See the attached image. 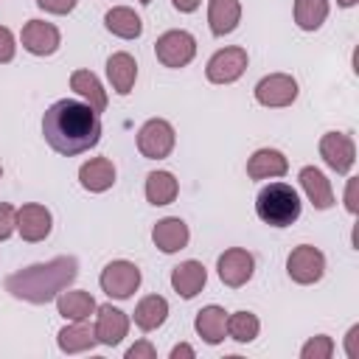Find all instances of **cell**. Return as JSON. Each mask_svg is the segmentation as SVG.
Returning a JSON list of instances; mask_svg holds the SVG:
<instances>
[{
  "mask_svg": "<svg viewBox=\"0 0 359 359\" xmlns=\"http://www.w3.org/2000/svg\"><path fill=\"white\" fill-rule=\"evenodd\" d=\"M42 135L53 151L73 157L93 149L101 140V121L90 104L62 98L45 109Z\"/></svg>",
  "mask_w": 359,
  "mask_h": 359,
  "instance_id": "cell-1",
  "label": "cell"
},
{
  "mask_svg": "<svg viewBox=\"0 0 359 359\" xmlns=\"http://www.w3.org/2000/svg\"><path fill=\"white\" fill-rule=\"evenodd\" d=\"M79 275V261L73 255H59L53 261L45 264H34L25 266L14 275L6 278V289L28 303H48L53 297H59V292H65Z\"/></svg>",
  "mask_w": 359,
  "mask_h": 359,
  "instance_id": "cell-2",
  "label": "cell"
},
{
  "mask_svg": "<svg viewBox=\"0 0 359 359\" xmlns=\"http://www.w3.org/2000/svg\"><path fill=\"white\" fill-rule=\"evenodd\" d=\"M255 213L269 227H289L300 216V196L286 182H269L255 196Z\"/></svg>",
  "mask_w": 359,
  "mask_h": 359,
  "instance_id": "cell-3",
  "label": "cell"
},
{
  "mask_svg": "<svg viewBox=\"0 0 359 359\" xmlns=\"http://www.w3.org/2000/svg\"><path fill=\"white\" fill-rule=\"evenodd\" d=\"M174 126L168 123V121H163V118H151V121H146L143 126H140V132H137V149H140V154L143 157H149V160H163V157H168L171 154V149H174Z\"/></svg>",
  "mask_w": 359,
  "mask_h": 359,
  "instance_id": "cell-4",
  "label": "cell"
},
{
  "mask_svg": "<svg viewBox=\"0 0 359 359\" xmlns=\"http://www.w3.org/2000/svg\"><path fill=\"white\" fill-rule=\"evenodd\" d=\"M101 289L115 297V300H126L132 297V292L140 286V269L132 264V261H112L101 269V278H98Z\"/></svg>",
  "mask_w": 359,
  "mask_h": 359,
  "instance_id": "cell-5",
  "label": "cell"
},
{
  "mask_svg": "<svg viewBox=\"0 0 359 359\" xmlns=\"http://www.w3.org/2000/svg\"><path fill=\"white\" fill-rule=\"evenodd\" d=\"M286 272L294 283H317L325 275V255L311 247V244H300L292 250L289 261H286Z\"/></svg>",
  "mask_w": 359,
  "mask_h": 359,
  "instance_id": "cell-6",
  "label": "cell"
},
{
  "mask_svg": "<svg viewBox=\"0 0 359 359\" xmlns=\"http://www.w3.org/2000/svg\"><path fill=\"white\" fill-rule=\"evenodd\" d=\"M154 53L165 67H185L196 53V39L188 31H165L154 42Z\"/></svg>",
  "mask_w": 359,
  "mask_h": 359,
  "instance_id": "cell-7",
  "label": "cell"
},
{
  "mask_svg": "<svg viewBox=\"0 0 359 359\" xmlns=\"http://www.w3.org/2000/svg\"><path fill=\"white\" fill-rule=\"evenodd\" d=\"M244 70H247V50L238 45L216 50L205 67L208 81H213V84H233L236 79H241Z\"/></svg>",
  "mask_w": 359,
  "mask_h": 359,
  "instance_id": "cell-8",
  "label": "cell"
},
{
  "mask_svg": "<svg viewBox=\"0 0 359 359\" xmlns=\"http://www.w3.org/2000/svg\"><path fill=\"white\" fill-rule=\"evenodd\" d=\"M320 157L337 174H348L356 160V146L345 132H325L320 137Z\"/></svg>",
  "mask_w": 359,
  "mask_h": 359,
  "instance_id": "cell-9",
  "label": "cell"
},
{
  "mask_svg": "<svg viewBox=\"0 0 359 359\" xmlns=\"http://www.w3.org/2000/svg\"><path fill=\"white\" fill-rule=\"evenodd\" d=\"M216 269H219V278H222L224 286L238 289V286H244V283L252 278L255 258H252L247 250H241V247H230V250H224V252L219 255Z\"/></svg>",
  "mask_w": 359,
  "mask_h": 359,
  "instance_id": "cell-10",
  "label": "cell"
},
{
  "mask_svg": "<svg viewBox=\"0 0 359 359\" xmlns=\"http://www.w3.org/2000/svg\"><path fill=\"white\" fill-rule=\"evenodd\" d=\"M297 98V81L286 73L264 76L255 84V101L264 107H289Z\"/></svg>",
  "mask_w": 359,
  "mask_h": 359,
  "instance_id": "cell-11",
  "label": "cell"
},
{
  "mask_svg": "<svg viewBox=\"0 0 359 359\" xmlns=\"http://www.w3.org/2000/svg\"><path fill=\"white\" fill-rule=\"evenodd\" d=\"M62 36H59V28L53 22H45V20H31L25 22L22 28V48L34 56H50L56 53Z\"/></svg>",
  "mask_w": 359,
  "mask_h": 359,
  "instance_id": "cell-12",
  "label": "cell"
},
{
  "mask_svg": "<svg viewBox=\"0 0 359 359\" xmlns=\"http://www.w3.org/2000/svg\"><path fill=\"white\" fill-rule=\"evenodd\" d=\"M95 314H98V320L93 328H95V339L101 345H118L129 334V317L121 309H115L112 303L95 306Z\"/></svg>",
  "mask_w": 359,
  "mask_h": 359,
  "instance_id": "cell-13",
  "label": "cell"
},
{
  "mask_svg": "<svg viewBox=\"0 0 359 359\" xmlns=\"http://www.w3.org/2000/svg\"><path fill=\"white\" fill-rule=\"evenodd\" d=\"M17 230L25 241H42L50 233V210L45 205H22L17 210Z\"/></svg>",
  "mask_w": 359,
  "mask_h": 359,
  "instance_id": "cell-14",
  "label": "cell"
},
{
  "mask_svg": "<svg viewBox=\"0 0 359 359\" xmlns=\"http://www.w3.org/2000/svg\"><path fill=\"white\" fill-rule=\"evenodd\" d=\"M205 280H208V272H205V266H202L199 261H182V264L174 266V272H171V286H174V292H177L180 297H185V300L196 297V294L202 292Z\"/></svg>",
  "mask_w": 359,
  "mask_h": 359,
  "instance_id": "cell-15",
  "label": "cell"
},
{
  "mask_svg": "<svg viewBox=\"0 0 359 359\" xmlns=\"http://www.w3.org/2000/svg\"><path fill=\"white\" fill-rule=\"evenodd\" d=\"M59 351L62 353H81V351H93L98 345L95 339V328L87 320H73V325H65L56 337Z\"/></svg>",
  "mask_w": 359,
  "mask_h": 359,
  "instance_id": "cell-16",
  "label": "cell"
},
{
  "mask_svg": "<svg viewBox=\"0 0 359 359\" xmlns=\"http://www.w3.org/2000/svg\"><path fill=\"white\" fill-rule=\"evenodd\" d=\"M289 171L286 157L278 149H258L247 160V177L250 180H269V177H283Z\"/></svg>",
  "mask_w": 359,
  "mask_h": 359,
  "instance_id": "cell-17",
  "label": "cell"
},
{
  "mask_svg": "<svg viewBox=\"0 0 359 359\" xmlns=\"http://www.w3.org/2000/svg\"><path fill=\"white\" fill-rule=\"evenodd\" d=\"M300 185H303V191H306L309 202H311L317 210H325V208H331V205H334L331 182H328V177H325L320 168H314V165L300 168Z\"/></svg>",
  "mask_w": 359,
  "mask_h": 359,
  "instance_id": "cell-18",
  "label": "cell"
},
{
  "mask_svg": "<svg viewBox=\"0 0 359 359\" xmlns=\"http://www.w3.org/2000/svg\"><path fill=\"white\" fill-rule=\"evenodd\" d=\"M107 76H109L112 90L121 93V95H126V93H132V87H135V79H137V62H135L129 53L118 50V53H112V56L107 59Z\"/></svg>",
  "mask_w": 359,
  "mask_h": 359,
  "instance_id": "cell-19",
  "label": "cell"
},
{
  "mask_svg": "<svg viewBox=\"0 0 359 359\" xmlns=\"http://www.w3.org/2000/svg\"><path fill=\"white\" fill-rule=\"evenodd\" d=\"M188 224L182 222V219H177V216H168V219H160L157 224H154V230H151V238H154V244L163 250V252H177V250H182L185 244H188Z\"/></svg>",
  "mask_w": 359,
  "mask_h": 359,
  "instance_id": "cell-20",
  "label": "cell"
},
{
  "mask_svg": "<svg viewBox=\"0 0 359 359\" xmlns=\"http://www.w3.org/2000/svg\"><path fill=\"white\" fill-rule=\"evenodd\" d=\"M196 334L208 342V345H219L227 334V311L222 306H205L196 311Z\"/></svg>",
  "mask_w": 359,
  "mask_h": 359,
  "instance_id": "cell-21",
  "label": "cell"
},
{
  "mask_svg": "<svg viewBox=\"0 0 359 359\" xmlns=\"http://www.w3.org/2000/svg\"><path fill=\"white\" fill-rule=\"evenodd\" d=\"M241 20V3L238 0H210L208 3V22L213 36H224L236 31Z\"/></svg>",
  "mask_w": 359,
  "mask_h": 359,
  "instance_id": "cell-22",
  "label": "cell"
},
{
  "mask_svg": "<svg viewBox=\"0 0 359 359\" xmlns=\"http://www.w3.org/2000/svg\"><path fill=\"white\" fill-rule=\"evenodd\" d=\"M79 180H81V185L87 191L101 194V191L112 188V182H115V165L107 157H93V160H87L79 168Z\"/></svg>",
  "mask_w": 359,
  "mask_h": 359,
  "instance_id": "cell-23",
  "label": "cell"
},
{
  "mask_svg": "<svg viewBox=\"0 0 359 359\" xmlns=\"http://www.w3.org/2000/svg\"><path fill=\"white\" fill-rule=\"evenodd\" d=\"M168 317V300L160 294H146L137 306H135V325L140 331H154L165 323Z\"/></svg>",
  "mask_w": 359,
  "mask_h": 359,
  "instance_id": "cell-24",
  "label": "cell"
},
{
  "mask_svg": "<svg viewBox=\"0 0 359 359\" xmlns=\"http://www.w3.org/2000/svg\"><path fill=\"white\" fill-rule=\"evenodd\" d=\"M70 90H76L95 112H104V109H107V90L101 87V81H98L95 73H90V70H76V73L70 76Z\"/></svg>",
  "mask_w": 359,
  "mask_h": 359,
  "instance_id": "cell-25",
  "label": "cell"
},
{
  "mask_svg": "<svg viewBox=\"0 0 359 359\" xmlns=\"http://www.w3.org/2000/svg\"><path fill=\"white\" fill-rule=\"evenodd\" d=\"M104 25H107L109 34H115V36H121V39H137V36L143 34L140 17H137L132 8H126V6H115L112 11H107Z\"/></svg>",
  "mask_w": 359,
  "mask_h": 359,
  "instance_id": "cell-26",
  "label": "cell"
},
{
  "mask_svg": "<svg viewBox=\"0 0 359 359\" xmlns=\"http://www.w3.org/2000/svg\"><path fill=\"white\" fill-rule=\"evenodd\" d=\"M56 309L65 320H90V314L95 311V300L90 292L73 289V292H59L56 297Z\"/></svg>",
  "mask_w": 359,
  "mask_h": 359,
  "instance_id": "cell-27",
  "label": "cell"
},
{
  "mask_svg": "<svg viewBox=\"0 0 359 359\" xmlns=\"http://www.w3.org/2000/svg\"><path fill=\"white\" fill-rule=\"evenodd\" d=\"M177 191H180V185H177V180H174L171 171H151L146 177V199L151 205H168V202H174L177 199Z\"/></svg>",
  "mask_w": 359,
  "mask_h": 359,
  "instance_id": "cell-28",
  "label": "cell"
},
{
  "mask_svg": "<svg viewBox=\"0 0 359 359\" xmlns=\"http://www.w3.org/2000/svg\"><path fill=\"white\" fill-rule=\"evenodd\" d=\"M328 17V0H294V22L303 31H317Z\"/></svg>",
  "mask_w": 359,
  "mask_h": 359,
  "instance_id": "cell-29",
  "label": "cell"
},
{
  "mask_svg": "<svg viewBox=\"0 0 359 359\" xmlns=\"http://www.w3.org/2000/svg\"><path fill=\"white\" fill-rule=\"evenodd\" d=\"M258 317L252 311H236L227 317V334L236 339V342H252L258 337Z\"/></svg>",
  "mask_w": 359,
  "mask_h": 359,
  "instance_id": "cell-30",
  "label": "cell"
},
{
  "mask_svg": "<svg viewBox=\"0 0 359 359\" xmlns=\"http://www.w3.org/2000/svg\"><path fill=\"white\" fill-rule=\"evenodd\" d=\"M331 353H334V339L325 337V334L311 337V339L300 348V356H303V359H331Z\"/></svg>",
  "mask_w": 359,
  "mask_h": 359,
  "instance_id": "cell-31",
  "label": "cell"
},
{
  "mask_svg": "<svg viewBox=\"0 0 359 359\" xmlns=\"http://www.w3.org/2000/svg\"><path fill=\"white\" fill-rule=\"evenodd\" d=\"M17 230V210L6 202H0V241H6Z\"/></svg>",
  "mask_w": 359,
  "mask_h": 359,
  "instance_id": "cell-32",
  "label": "cell"
},
{
  "mask_svg": "<svg viewBox=\"0 0 359 359\" xmlns=\"http://www.w3.org/2000/svg\"><path fill=\"white\" fill-rule=\"evenodd\" d=\"M14 48H17L14 45V34L6 25H0V65L14 59Z\"/></svg>",
  "mask_w": 359,
  "mask_h": 359,
  "instance_id": "cell-33",
  "label": "cell"
},
{
  "mask_svg": "<svg viewBox=\"0 0 359 359\" xmlns=\"http://www.w3.org/2000/svg\"><path fill=\"white\" fill-rule=\"evenodd\" d=\"M36 3H39V8L48 11V14H67V11L76 8L79 0H36Z\"/></svg>",
  "mask_w": 359,
  "mask_h": 359,
  "instance_id": "cell-34",
  "label": "cell"
},
{
  "mask_svg": "<svg viewBox=\"0 0 359 359\" xmlns=\"http://www.w3.org/2000/svg\"><path fill=\"white\" fill-rule=\"evenodd\" d=\"M154 356H157V353H154V345L146 342V339L135 342V345L126 351V359H154Z\"/></svg>",
  "mask_w": 359,
  "mask_h": 359,
  "instance_id": "cell-35",
  "label": "cell"
},
{
  "mask_svg": "<svg viewBox=\"0 0 359 359\" xmlns=\"http://www.w3.org/2000/svg\"><path fill=\"white\" fill-rule=\"evenodd\" d=\"M345 208L348 213H356V180H348V188H345Z\"/></svg>",
  "mask_w": 359,
  "mask_h": 359,
  "instance_id": "cell-36",
  "label": "cell"
},
{
  "mask_svg": "<svg viewBox=\"0 0 359 359\" xmlns=\"http://www.w3.org/2000/svg\"><path fill=\"white\" fill-rule=\"evenodd\" d=\"M356 337H359V325H353L351 331H348V337H345V353L353 359L356 356Z\"/></svg>",
  "mask_w": 359,
  "mask_h": 359,
  "instance_id": "cell-37",
  "label": "cell"
},
{
  "mask_svg": "<svg viewBox=\"0 0 359 359\" xmlns=\"http://www.w3.org/2000/svg\"><path fill=\"white\" fill-rule=\"evenodd\" d=\"M171 3H174V8L182 11V14H191V11H196V6H199V0H171Z\"/></svg>",
  "mask_w": 359,
  "mask_h": 359,
  "instance_id": "cell-38",
  "label": "cell"
},
{
  "mask_svg": "<svg viewBox=\"0 0 359 359\" xmlns=\"http://www.w3.org/2000/svg\"><path fill=\"white\" fill-rule=\"evenodd\" d=\"M180 356H188V359H194V348H191V345H185V342H180V345L171 351V359H180Z\"/></svg>",
  "mask_w": 359,
  "mask_h": 359,
  "instance_id": "cell-39",
  "label": "cell"
},
{
  "mask_svg": "<svg viewBox=\"0 0 359 359\" xmlns=\"http://www.w3.org/2000/svg\"><path fill=\"white\" fill-rule=\"evenodd\" d=\"M337 3H339V6H345V8H351V6L356 3V0H337Z\"/></svg>",
  "mask_w": 359,
  "mask_h": 359,
  "instance_id": "cell-40",
  "label": "cell"
},
{
  "mask_svg": "<svg viewBox=\"0 0 359 359\" xmlns=\"http://www.w3.org/2000/svg\"><path fill=\"white\" fill-rule=\"evenodd\" d=\"M137 3H143V6H149V3H151V0H137Z\"/></svg>",
  "mask_w": 359,
  "mask_h": 359,
  "instance_id": "cell-41",
  "label": "cell"
},
{
  "mask_svg": "<svg viewBox=\"0 0 359 359\" xmlns=\"http://www.w3.org/2000/svg\"><path fill=\"white\" fill-rule=\"evenodd\" d=\"M0 177H3V168H0Z\"/></svg>",
  "mask_w": 359,
  "mask_h": 359,
  "instance_id": "cell-42",
  "label": "cell"
}]
</instances>
